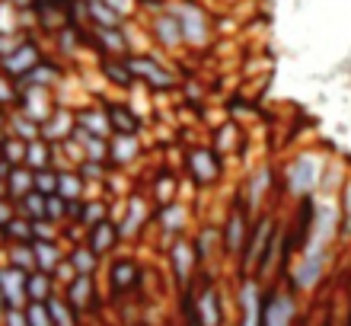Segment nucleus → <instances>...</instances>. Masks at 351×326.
Wrapping results in <instances>:
<instances>
[{
  "mask_svg": "<svg viewBox=\"0 0 351 326\" xmlns=\"http://www.w3.org/2000/svg\"><path fill=\"white\" fill-rule=\"evenodd\" d=\"M150 266L144 259H141L138 253H131L128 246L125 250H119L115 256H109V259L102 262V291H106V301H109L112 307L115 304H125V301L131 298H141L144 294V304H150L147 301V281H150Z\"/></svg>",
  "mask_w": 351,
  "mask_h": 326,
  "instance_id": "obj_1",
  "label": "nucleus"
},
{
  "mask_svg": "<svg viewBox=\"0 0 351 326\" xmlns=\"http://www.w3.org/2000/svg\"><path fill=\"white\" fill-rule=\"evenodd\" d=\"M326 167H329V157L316 148H304L287 154L285 163L278 167V176H281V192H285V202H297V198H310L319 196L323 189V176Z\"/></svg>",
  "mask_w": 351,
  "mask_h": 326,
  "instance_id": "obj_2",
  "label": "nucleus"
},
{
  "mask_svg": "<svg viewBox=\"0 0 351 326\" xmlns=\"http://www.w3.org/2000/svg\"><path fill=\"white\" fill-rule=\"evenodd\" d=\"M332 259L335 250H304L297 253V259L291 262V269L281 281L287 288L300 294V298H310L326 285V279L332 275Z\"/></svg>",
  "mask_w": 351,
  "mask_h": 326,
  "instance_id": "obj_3",
  "label": "nucleus"
},
{
  "mask_svg": "<svg viewBox=\"0 0 351 326\" xmlns=\"http://www.w3.org/2000/svg\"><path fill=\"white\" fill-rule=\"evenodd\" d=\"M112 221L119 224L121 243L134 246V243L144 240V233L154 231V202H150V196L144 189H131L121 202H115Z\"/></svg>",
  "mask_w": 351,
  "mask_h": 326,
  "instance_id": "obj_4",
  "label": "nucleus"
},
{
  "mask_svg": "<svg viewBox=\"0 0 351 326\" xmlns=\"http://www.w3.org/2000/svg\"><path fill=\"white\" fill-rule=\"evenodd\" d=\"M237 192H240V198L246 202V208H250L252 215H259V211H265V208H278L275 198H271L275 192L285 198V192H281V176H278V167L271 163V160L250 163L246 173H243Z\"/></svg>",
  "mask_w": 351,
  "mask_h": 326,
  "instance_id": "obj_5",
  "label": "nucleus"
},
{
  "mask_svg": "<svg viewBox=\"0 0 351 326\" xmlns=\"http://www.w3.org/2000/svg\"><path fill=\"white\" fill-rule=\"evenodd\" d=\"M169 10L176 13L179 26H182L185 51H204L211 48L217 26H214V13L204 7L202 0H169Z\"/></svg>",
  "mask_w": 351,
  "mask_h": 326,
  "instance_id": "obj_6",
  "label": "nucleus"
},
{
  "mask_svg": "<svg viewBox=\"0 0 351 326\" xmlns=\"http://www.w3.org/2000/svg\"><path fill=\"white\" fill-rule=\"evenodd\" d=\"M163 262H167V275H169V285H173L176 298L189 294L195 288V281H198V272H202L192 233L189 237H176L173 243H167L163 246Z\"/></svg>",
  "mask_w": 351,
  "mask_h": 326,
  "instance_id": "obj_7",
  "label": "nucleus"
},
{
  "mask_svg": "<svg viewBox=\"0 0 351 326\" xmlns=\"http://www.w3.org/2000/svg\"><path fill=\"white\" fill-rule=\"evenodd\" d=\"M182 173L195 189H214L227 176V157H221L211 144H189L182 154Z\"/></svg>",
  "mask_w": 351,
  "mask_h": 326,
  "instance_id": "obj_8",
  "label": "nucleus"
},
{
  "mask_svg": "<svg viewBox=\"0 0 351 326\" xmlns=\"http://www.w3.org/2000/svg\"><path fill=\"white\" fill-rule=\"evenodd\" d=\"M252 211L246 208V202L240 198V192H233L227 198V208L221 215V237H223V262L237 266L240 259L243 246H246V237H250V227H252Z\"/></svg>",
  "mask_w": 351,
  "mask_h": 326,
  "instance_id": "obj_9",
  "label": "nucleus"
},
{
  "mask_svg": "<svg viewBox=\"0 0 351 326\" xmlns=\"http://www.w3.org/2000/svg\"><path fill=\"white\" fill-rule=\"evenodd\" d=\"M125 61H128L134 80H138L144 90H150V93H169V90L179 86V74H176V67L169 65L167 58H160L157 51L125 55Z\"/></svg>",
  "mask_w": 351,
  "mask_h": 326,
  "instance_id": "obj_10",
  "label": "nucleus"
},
{
  "mask_svg": "<svg viewBox=\"0 0 351 326\" xmlns=\"http://www.w3.org/2000/svg\"><path fill=\"white\" fill-rule=\"evenodd\" d=\"M300 304V294H294L285 281H268L262 291V326H297Z\"/></svg>",
  "mask_w": 351,
  "mask_h": 326,
  "instance_id": "obj_11",
  "label": "nucleus"
},
{
  "mask_svg": "<svg viewBox=\"0 0 351 326\" xmlns=\"http://www.w3.org/2000/svg\"><path fill=\"white\" fill-rule=\"evenodd\" d=\"M262 285L252 275H237L233 281V326H262Z\"/></svg>",
  "mask_w": 351,
  "mask_h": 326,
  "instance_id": "obj_12",
  "label": "nucleus"
},
{
  "mask_svg": "<svg viewBox=\"0 0 351 326\" xmlns=\"http://www.w3.org/2000/svg\"><path fill=\"white\" fill-rule=\"evenodd\" d=\"M64 301L80 314V317H99L102 307L109 304L106 291H102V279L99 275H77L71 285L61 288Z\"/></svg>",
  "mask_w": 351,
  "mask_h": 326,
  "instance_id": "obj_13",
  "label": "nucleus"
},
{
  "mask_svg": "<svg viewBox=\"0 0 351 326\" xmlns=\"http://www.w3.org/2000/svg\"><path fill=\"white\" fill-rule=\"evenodd\" d=\"M195 231L192 224V205L185 198H176L169 205L154 208V233L160 237V246L173 243L176 237H189Z\"/></svg>",
  "mask_w": 351,
  "mask_h": 326,
  "instance_id": "obj_14",
  "label": "nucleus"
},
{
  "mask_svg": "<svg viewBox=\"0 0 351 326\" xmlns=\"http://www.w3.org/2000/svg\"><path fill=\"white\" fill-rule=\"evenodd\" d=\"M147 32H150V42L157 51H167V55H179L185 51V38H182V26H179V19L176 13L169 10H160L154 16H147Z\"/></svg>",
  "mask_w": 351,
  "mask_h": 326,
  "instance_id": "obj_15",
  "label": "nucleus"
},
{
  "mask_svg": "<svg viewBox=\"0 0 351 326\" xmlns=\"http://www.w3.org/2000/svg\"><path fill=\"white\" fill-rule=\"evenodd\" d=\"M192 243L195 253H198V262L204 269H214L217 262H223V237H221V218L211 221V218H202L192 231Z\"/></svg>",
  "mask_w": 351,
  "mask_h": 326,
  "instance_id": "obj_16",
  "label": "nucleus"
},
{
  "mask_svg": "<svg viewBox=\"0 0 351 326\" xmlns=\"http://www.w3.org/2000/svg\"><path fill=\"white\" fill-rule=\"evenodd\" d=\"M45 48L38 45V38L36 36H29L26 42H23V45L16 48V51H13V55H7V58H0V71H3V74L7 77H13V80H23V77L29 74V71H32V67H38L42 65V61H45Z\"/></svg>",
  "mask_w": 351,
  "mask_h": 326,
  "instance_id": "obj_17",
  "label": "nucleus"
},
{
  "mask_svg": "<svg viewBox=\"0 0 351 326\" xmlns=\"http://www.w3.org/2000/svg\"><path fill=\"white\" fill-rule=\"evenodd\" d=\"M182 183H185V179L179 176L173 167H160V170H154V173H150L144 192L150 196L154 208H160V205L176 202V198H182Z\"/></svg>",
  "mask_w": 351,
  "mask_h": 326,
  "instance_id": "obj_18",
  "label": "nucleus"
},
{
  "mask_svg": "<svg viewBox=\"0 0 351 326\" xmlns=\"http://www.w3.org/2000/svg\"><path fill=\"white\" fill-rule=\"evenodd\" d=\"M16 109L23 112V115H29L32 121H38V125H45L48 115L58 109V100L51 90H42V86H19Z\"/></svg>",
  "mask_w": 351,
  "mask_h": 326,
  "instance_id": "obj_19",
  "label": "nucleus"
},
{
  "mask_svg": "<svg viewBox=\"0 0 351 326\" xmlns=\"http://www.w3.org/2000/svg\"><path fill=\"white\" fill-rule=\"evenodd\" d=\"M144 150L147 148H144L141 135H112L109 138V167L125 173V170H131L144 157Z\"/></svg>",
  "mask_w": 351,
  "mask_h": 326,
  "instance_id": "obj_20",
  "label": "nucleus"
},
{
  "mask_svg": "<svg viewBox=\"0 0 351 326\" xmlns=\"http://www.w3.org/2000/svg\"><path fill=\"white\" fill-rule=\"evenodd\" d=\"M84 243L90 246L96 256H99L102 262L109 259V256H115L119 250H125V243H121V233H119V224L112 221H102V224H96V227H90L86 231V237H84Z\"/></svg>",
  "mask_w": 351,
  "mask_h": 326,
  "instance_id": "obj_21",
  "label": "nucleus"
},
{
  "mask_svg": "<svg viewBox=\"0 0 351 326\" xmlns=\"http://www.w3.org/2000/svg\"><path fill=\"white\" fill-rule=\"evenodd\" d=\"M106 112L112 121V135H141L147 128V119L134 112L128 100H106Z\"/></svg>",
  "mask_w": 351,
  "mask_h": 326,
  "instance_id": "obj_22",
  "label": "nucleus"
},
{
  "mask_svg": "<svg viewBox=\"0 0 351 326\" xmlns=\"http://www.w3.org/2000/svg\"><path fill=\"white\" fill-rule=\"evenodd\" d=\"M77 131V106H64L58 103V109L48 115V121L42 125V138L48 144H61V141H71Z\"/></svg>",
  "mask_w": 351,
  "mask_h": 326,
  "instance_id": "obj_23",
  "label": "nucleus"
},
{
  "mask_svg": "<svg viewBox=\"0 0 351 326\" xmlns=\"http://www.w3.org/2000/svg\"><path fill=\"white\" fill-rule=\"evenodd\" d=\"M90 48L99 58H125V55H131V45H128L125 29H96V26H90Z\"/></svg>",
  "mask_w": 351,
  "mask_h": 326,
  "instance_id": "obj_24",
  "label": "nucleus"
},
{
  "mask_svg": "<svg viewBox=\"0 0 351 326\" xmlns=\"http://www.w3.org/2000/svg\"><path fill=\"white\" fill-rule=\"evenodd\" d=\"M77 128H84L86 135H99V138H112V121L106 103H96V100H86V103L77 106Z\"/></svg>",
  "mask_w": 351,
  "mask_h": 326,
  "instance_id": "obj_25",
  "label": "nucleus"
},
{
  "mask_svg": "<svg viewBox=\"0 0 351 326\" xmlns=\"http://www.w3.org/2000/svg\"><path fill=\"white\" fill-rule=\"evenodd\" d=\"M0 294H3V304L7 307H26V272L13 269L7 262H0Z\"/></svg>",
  "mask_w": 351,
  "mask_h": 326,
  "instance_id": "obj_26",
  "label": "nucleus"
},
{
  "mask_svg": "<svg viewBox=\"0 0 351 326\" xmlns=\"http://www.w3.org/2000/svg\"><path fill=\"white\" fill-rule=\"evenodd\" d=\"M96 67H99V77L112 86V90L131 93V90L138 86V80H134V74H131V67H128V61H125V58H99V61H96Z\"/></svg>",
  "mask_w": 351,
  "mask_h": 326,
  "instance_id": "obj_27",
  "label": "nucleus"
},
{
  "mask_svg": "<svg viewBox=\"0 0 351 326\" xmlns=\"http://www.w3.org/2000/svg\"><path fill=\"white\" fill-rule=\"evenodd\" d=\"M221 157H230L237 150H243V125L237 119H223L221 125L211 128V141H208Z\"/></svg>",
  "mask_w": 351,
  "mask_h": 326,
  "instance_id": "obj_28",
  "label": "nucleus"
},
{
  "mask_svg": "<svg viewBox=\"0 0 351 326\" xmlns=\"http://www.w3.org/2000/svg\"><path fill=\"white\" fill-rule=\"evenodd\" d=\"M32 253H36V269L55 275V269L67 259V246L61 240H32Z\"/></svg>",
  "mask_w": 351,
  "mask_h": 326,
  "instance_id": "obj_29",
  "label": "nucleus"
},
{
  "mask_svg": "<svg viewBox=\"0 0 351 326\" xmlns=\"http://www.w3.org/2000/svg\"><path fill=\"white\" fill-rule=\"evenodd\" d=\"M128 19L121 16L119 10H112L106 0H86V29H125Z\"/></svg>",
  "mask_w": 351,
  "mask_h": 326,
  "instance_id": "obj_30",
  "label": "nucleus"
},
{
  "mask_svg": "<svg viewBox=\"0 0 351 326\" xmlns=\"http://www.w3.org/2000/svg\"><path fill=\"white\" fill-rule=\"evenodd\" d=\"M112 208H115V202L106 196H90L84 198V208H80V218H77V224L84 227V231H90V227H96V224L109 221L112 218Z\"/></svg>",
  "mask_w": 351,
  "mask_h": 326,
  "instance_id": "obj_31",
  "label": "nucleus"
},
{
  "mask_svg": "<svg viewBox=\"0 0 351 326\" xmlns=\"http://www.w3.org/2000/svg\"><path fill=\"white\" fill-rule=\"evenodd\" d=\"M67 262L74 266L77 275H102V259L86 246V243L67 246Z\"/></svg>",
  "mask_w": 351,
  "mask_h": 326,
  "instance_id": "obj_32",
  "label": "nucleus"
},
{
  "mask_svg": "<svg viewBox=\"0 0 351 326\" xmlns=\"http://www.w3.org/2000/svg\"><path fill=\"white\" fill-rule=\"evenodd\" d=\"M335 205H339V246H351V173L335 192Z\"/></svg>",
  "mask_w": 351,
  "mask_h": 326,
  "instance_id": "obj_33",
  "label": "nucleus"
},
{
  "mask_svg": "<svg viewBox=\"0 0 351 326\" xmlns=\"http://www.w3.org/2000/svg\"><path fill=\"white\" fill-rule=\"evenodd\" d=\"M58 196L67 202H80L90 196V183L77 170H58Z\"/></svg>",
  "mask_w": 351,
  "mask_h": 326,
  "instance_id": "obj_34",
  "label": "nucleus"
},
{
  "mask_svg": "<svg viewBox=\"0 0 351 326\" xmlns=\"http://www.w3.org/2000/svg\"><path fill=\"white\" fill-rule=\"evenodd\" d=\"M23 167H29L32 173L55 167V144H48L45 138L29 141V144H26V163H23Z\"/></svg>",
  "mask_w": 351,
  "mask_h": 326,
  "instance_id": "obj_35",
  "label": "nucleus"
},
{
  "mask_svg": "<svg viewBox=\"0 0 351 326\" xmlns=\"http://www.w3.org/2000/svg\"><path fill=\"white\" fill-rule=\"evenodd\" d=\"M58 281L48 275V272H29L26 275V298L29 301H48V298H55L58 294Z\"/></svg>",
  "mask_w": 351,
  "mask_h": 326,
  "instance_id": "obj_36",
  "label": "nucleus"
},
{
  "mask_svg": "<svg viewBox=\"0 0 351 326\" xmlns=\"http://www.w3.org/2000/svg\"><path fill=\"white\" fill-rule=\"evenodd\" d=\"M3 262L13 266L19 272H36V253H32V243H7L3 250Z\"/></svg>",
  "mask_w": 351,
  "mask_h": 326,
  "instance_id": "obj_37",
  "label": "nucleus"
},
{
  "mask_svg": "<svg viewBox=\"0 0 351 326\" xmlns=\"http://www.w3.org/2000/svg\"><path fill=\"white\" fill-rule=\"evenodd\" d=\"M48 310H51V323L55 326H84V317L67 304L61 291H58L55 298H48Z\"/></svg>",
  "mask_w": 351,
  "mask_h": 326,
  "instance_id": "obj_38",
  "label": "nucleus"
},
{
  "mask_svg": "<svg viewBox=\"0 0 351 326\" xmlns=\"http://www.w3.org/2000/svg\"><path fill=\"white\" fill-rule=\"evenodd\" d=\"M10 135L29 144V141L42 138V125H38V121H32L29 115H23L19 109H10Z\"/></svg>",
  "mask_w": 351,
  "mask_h": 326,
  "instance_id": "obj_39",
  "label": "nucleus"
},
{
  "mask_svg": "<svg viewBox=\"0 0 351 326\" xmlns=\"http://www.w3.org/2000/svg\"><path fill=\"white\" fill-rule=\"evenodd\" d=\"M7 186H10V198H13V202H19L23 196L36 192V173H32L29 167H16L13 173H10Z\"/></svg>",
  "mask_w": 351,
  "mask_h": 326,
  "instance_id": "obj_40",
  "label": "nucleus"
},
{
  "mask_svg": "<svg viewBox=\"0 0 351 326\" xmlns=\"http://www.w3.org/2000/svg\"><path fill=\"white\" fill-rule=\"evenodd\" d=\"M16 211L23 218H29V221H42L45 218V196L42 192H29V196H23L16 202Z\"/></svg>",
  "mask_w": 351,
  "mask_h": 326,
  "instance_id": "obj_41",
  "label": "nucleus"
},
{
  "mask_svg": "<svg viewBox=\"0 0 351 326\" xmlns=\"http://www.w3.org/2000/svg\"><path fill=\"white\" fill-rule=\"evenodd\" d=\"M3 233H7V243H32V221L16 215L3 227Z\"/></svg>",
  "mask_w": 351,
  "mask_h": 326,
  "instance_id": "obj_42",
  "label": "nucleus"
},
{
  "mask_svg": "<svg viewBox=\"0 0 351 326\" xmlns=\"http://www.w3.org/2000/svg\"><path fill=\"white\" fill-rule=\"evenodd\" d=\"M23 310H26V323H29V326H55V323H51V310H48V301H29Z\"/></svg>",
  "mask_w": 351,
  "mask_h": 326,
  "instance_id": "obj_43",
  "label": "nucleus"
},
{
  "mask_svg": "<svg viewBox=\"0 0 351 326\" xmlns=\"http://www.w3.org/2000/svg\"><path fill=\"white\" fill-rule=\"evenodd\" d=\"M3 160L13 163V167H23V163H26V141L7 135V138H3Z\"/></svg>",
  "mask_w": 351,
  "mask_h": 326,
  "instance_id": "obj_44",
  "label": "nucleus"
},
{
  "mask_svg": "<svg viewBox=\"0 0 351 326\" xmlns=\"http://www.w3.org/2000/svg\"><path fill=\"white\" fill-rule=\"evenodd\" d=\"M16 103H19V84L0 71V106L3 109H16Z\"/></svg>",
  "mask_w": 351,
  "mask_h": 326,
  "instance_id": "obj_45",
  "label": "nucleus"
},
{
  "mask_svg": "<svg viewBox=\"0 0 351 326\" xmlns=\"http://www.w3.org/2000/svg\"><path fill=\"white\" fill-rule=\"evenodd\" d=\"M45 218L55 224H67V198L45 196Z\"/></svg>",
  "mask_w": 351,
  "mask_h": 326,
  "instance_id": "obj_46",
  "label": "nucleus"
},
{
  "mask_svg": "<svg viewBox=\"0 0 351 326\" xmlns=\"http://www.w3.org/2000/svg\"><path fill=\"white\" fill-rule=\"evenodd\" d=\"M36 192H42V196H58V170L55 167L38 170L36 173Z\"/></svg>",
  "mask_w": 351,
  "mask_h": 326,
  "instance_id": "obj_47",
  "label": "nucleus"
},
{
  "mask_svg": "<svg viewBox=\"0 0 351 326\" xmlns=\"http://www.w3.org/2000/svg\"><path fill=\"white\" fill-rule=\"evenodd\" d=\"M32 240H61V224L48 221V218L32 221Z\"/></svg>",
  "mask_w": 351,
  "mask_h": 326,
  "instance_id": "obj_48",
  "label": "nucleus"
},
{
  "mask_svg": "<svg viewBox=\"0 0 351 326\" xmlns=\"http://www.w3.org/2000/svg\"><path fill=\"white\" fill-rule=\"evenodd\" d=\"M26 32H7V36H0V58H7V55H13L23 42H26Z\"/></svg>",
  "mask_w": 351,
  "mask_h": 326,
  "instance_id": "obj_49",
  "label": "nucleus"
},
{
  "mask_svg": "<svg viewBox=\"0 0 351 326\" xmlns=\"http://www.w3.org/2000/svg\"><path fill=\"white\" fill-rule=\"evenodd\" d=\"M112 10H119L125 19H134L141 13V0H106Z\"/></svg>",
  "mask_w": 351,
  "mask_h": 326,
  "instance_id": "obj_50",
  "label": "nucleus"
},
{
  "mask_svg": "<svg viewBox=\"0 0 351 326\" xmlns=\"http://www.w3.org/2000/svg\"><path fill=\"white\" fill-rule=\"evenodd\" d=\"M0 326H29L26 323V310L23 307H7L0 314Z\"/></svg>",
  "mask_w": 351,
  "mask_h": 326,
  "instance_id": "obj_51",
  "label": "nucleus"
},
{
  "mask_svg": "<svg viewBox=\"0 0 351 326\" xmlns=\"http://www.w3.org/2000/svg\"><path fill=\"white\" fill-rule=\"evenodd\" d=\"M51 279L58 281V288H64V285H71V281L77 279V272H74V266L64 259V262H61V266L55 269V275H51Z\"/></svg>",
  "mask_w": 351,
  "mask_h": 326,
  "instance_id": "obj_52",
  "label": "nucleus"
},
{
  "mask_svg": "<svg viewBox=\"0 0 351 326\" xmlns=\"http://www.w3.org/2000/svg\"><path fill=\"white\" fill-rule=\"evenodd\" d=\"M19 211H16V202L13 198H0V227H7L13 218H16Z\"/></svg>",
  "mask_w": 351,
  "mask_h": 326,
  "instance_id": "obj_53",
  "label": "nucleus"
},
{
  "mask_svg": "<svg viewBox=\"0 0 351 326\" xmlns=\"http://www.w3.org/2000/svg\"><path fill=\"white\" fill-rule=\"evenodd\" d=\"M182 93H185V100H189V103H202V100H204V86L202 84H192V80H185Z\"/></svg>",
  "mask_w": 351,
  "mask_h": 326,
  "instance_id": "obj_54",
  "label": "nucleus"
},
{
  "mask_svg": "<svg viewBox=\"0 0 351 326\" xmlns=\"http://www.w3.org/2000/svg\"><path fill=\"white\" fill-rule=\"evenodd\" d=\"M10 135V109H0V141Z\"/></svg>",
  "mask_w": 351,
  "mask_h": 326,
  "instance_id": "obj_55",
  "label": "nucleus"
},
{
  "mask_svg": "<svg viewBox=\"0 0 351 326\" xmlns=\"http://www.w3.org/2000/svg\"><path fill=\"white\" fill-rule=\"evenodd\" d=\"M3 3H10V7H16L19 13H23V10H32V0H3Z\"/></svg>",
  "mask_w": 351,
  "mask_h": 326,
  "instance_id": "obj_56",
  "label": "nucleus"
},
{
  "mask_svg": "<svg viewBox=\"0 0 351 326\" xmlns=\"http://www.w3.org/2000/svg\"><path fill=\"white\" fill-rule=\"evenodd\" d=\"M0 198H10V186H7V179H0Z\"/></svg>",
  "mask_w": 351,
  "mask_h": 326,
  "instance_id": "obj_57",
  "label": "nucleus"
},
{
  "mask_svg": "<svg viewBox=\"0 0 351 326\" xmlns=\"http://www.w3.org/2000/svg\"><path fill=\"white\" fill-rule=\"evenodd\" d=\"M7 250V233H3V227H0V253Z\"/></svg>",
  "mask_w": 351,
  "mask_h": 326,
  "instance_id": "obj_58",
  "label": "nucleus"
},
{
  "mask_svg": "<svg viewBox=\"0 0 351 326\" xmlns=\"http://www.w3.org/2000/svg\"><path fill=\"white\" fill-rule=\"evenodd\" d=\"M182 326H202L198 320H182Z\"/></svg>",
  "mask_w": 351,
  "mask_h": 326,
  "instance_id": "obj_59",
  "label": "nucleus"
},
{
  "mask_svg": "<svg viewBox=\"0 0 351 326\" xmlns=\"http://www.w3.org/2000/svg\"><path fill=\"white\" fill-rule=\"evenodd\" d=\"M115 326H147V323H115Z\"/></svg>",
  "mask_w": 351,
  "mask_h": 326,
  "instance_id": "obj_60",
  "label": "nucleus"
},
{
  "mask_svg": "<svg viewBox=\"0 0 351 326\" xmlns=\"http://www.w3.org/2000/svg\"><path fill=\"white\" fill-rule=\"evenodd\" d=\"M3 310H7V304H3V294H0V314H3Z\"/></svg>",
  "mask_w": 351,
  "mask_h": 326,
  "instance_id": "obj_61",
  "label": "nucleus"
},
{
  "mask_svg": "<svg viewBox=\"0 0 351 326\" xmlns=\"http://www.w3.org/2000/svg\"><path fill=\"white\" fill-rule=\"evenodd\" d=\"M0 160H3V141H0Z\"/></svg>",
  "mask_w": 351,
  "mask_h": 326,
  "instance_id": "obj_62",
  "label": "nucleus"
},
{
  "mask_svg": "<svg viewBox=\"0 0 351 326\" xmlns=\"http://www.w3.org/2000/svg\"><path fill=\"white\" fill-rule=\"evenodd\" d=\"M223 326H233V320H230V323H223Z\"/></svg>",
  "mask_w": 351,
  "mask_h": 326,
  "instance_id": "obj_63",
  "label": "nucleus"
},
{
  "mask_svg": "<svg viewBox=\"0 0 351 326\" xmlns=\"http://www.w3.org/2000/svg\"><path fill=\"white\" fill-rule=\"evenodd\" d=\"M0 109H3V106H0Z\"/></svg>",
  "mask_w": 351,
  "mask_h": 326,
  "instance_id": "obj_64",
  "label": "nucleus"
}]
</instances>
